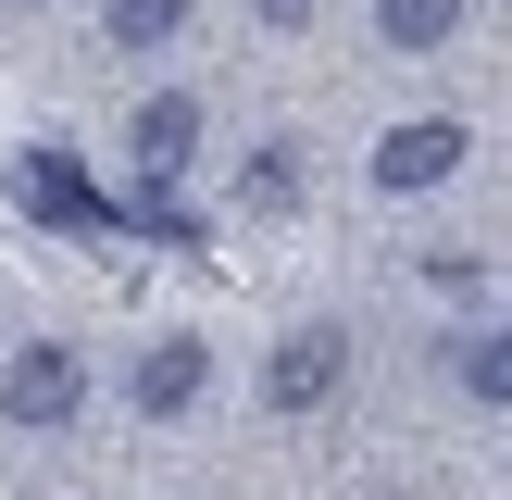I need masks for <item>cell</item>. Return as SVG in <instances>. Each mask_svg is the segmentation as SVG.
I'll use <instances>...</instances> for the list:
<instances>
[{
	"mask_svg": "<svg viewBox=\"0 0 512 500\" xmlns=\"http://www.w3.org/2000/svg\"><path fill=\"white\" fill-rule=\"evenodd\" d=\"M13 200H25L38 225H75V238H113V188H88V163H75L63 138L13 150Z\"/></svg>",
	"mask_w": 512,
	"mask_h": 500,
	"instance_id": "obj_1",
	"label": "cell"
},
{
	"mask_svg": "<svg viewBox=\"0 0 512 500\" xmlns=\"http://www.w3.org/2000/svg\"><path fill=\"white\" fill-rule=\"evenodd\" d=\"M463 150H475V125L463 113H413V125H388V138H375V188H450V175H463Z\"/></svg>",
	"mask_w": 512,
	"mask_h": 500,
	"instance_id": "obj_2",
	"label": "cell"
},
{
	"mask_svg": "<svg viewBox=\"0 0 512 500\" xmlns=\"http://www.w3.org/2000/svg\"><path fill=\"white\" fill-rule=\"evenodd\" d=\"M75 400H88V363H75L63 338H25L13 363H0V413L13 425H63Z\"/></svg>",
	"mask_w": 512,
	"mask_h": 500,
	"instance_id": "obj_3",
	"label": "cell"
},
{
	"mask_svg": "<svg viewBox=\"0 0 512 500\" xmlns=\"http://www.w3.org/2000/svg\"><path fill=\"white\" fill-rule=\"evenodd\" d=\"M338 375H350V338H338V325H300V338L263 363V400H275V413H325Z\"/></svg>",
	"mask_w": 512,
	"mask_h": 500,
	"instance_id": "obj_4",
	"label": "cell"
},
{
	"mask_svg": "<svg viewBox=\"0 0 512 500\" xmlns=\"http://www.w3.org/2000/svg\"><path fill=\"white\" fill-rule=\"evenodd\" d=\"M125 150H138V175H150V188H175V175L200 163V100H188V88H163V100L138 113V138H125Z\"/></svg>",
	"mask_w": 512,
	"mask_h": 500,
	"instance_id": "obj_5",
	"label": "cell"
},
{
	"mask_svg": "<svg viewBox=\"0 0 512 500\" xmlns=\"http://www.w3.org/2000/svg\"><path fill=\"white\" fill-rule=\"evenodd\" d=\"M200 375H213V350H200V338H150V363H138V413H188Z\"/></svg>",
	"mask_w": 512,
	"mask_h": 500,
	"instance_id": "obj_6",
	"label": "cell"
},
{
	"mask_svg": "<svg viewBox=\"0 0 512 500\" xmlns=\"http://www.w3.org/2000/svg\"><path fill=\"white\" fill-rule=\"evenodd\" d=\"M375 38L388 50H450L463 38V0H375Z\"/></svg>",
	"mask_w": 512,
	"mask_h": 500,
	"instance_id": "obj_7",
	"label": "cell"
},
{
	"mask_svg": "<svg viewBox=\"0 0 512 500\" xmlns=\"http://www.w3.org/2000/svg\"><path fill=\"white\" fill-rule=\"evenodd\" d=\"M188 25V0H113V50H163Z\"/></svg>",
	"mask_w": 512,
	"mask_h": 500,
	"instance_id": "obj_8",
	"label": "cell"
},
{
	"mask_svg": "<svg viewBox=\"0 0 512 500\" xmlns=\"http://www.w3.org/2000/svg\"><path fill=\"white\" fill-rule=\"evenodd\" d=\"M463 388L475 400H512V338H463Z\"/></svg>",
	"mask_w": 512,
	"mask_h": 500,
	"instance_id": "obj_9",
	"label": "cell"
},
{
	"mask_svg": "<svg viewBox=\"0 0 512 500\" xmlns=\"http://www.w3.org/2000/svg\"><path fill=\"white\" fill-rule=\"evenodd\" d=\"M250 200H300V150L263 138V163H250Z\"/></svg>",
	"mask_w": 512,
	"mask_h": 500,
	"instance_id": "obj_10",
	"label": "cell"
},
{
	"mask_svg": "<svg viewBox=\"0 0 512 500\" xmlns=\"http://www.w3.org/2000/svg\"><path fill=\"white\" fill-rule=\"evenodd\" d=\"M250 13H263V25H313V0H250Z\"/></svg>",
	"mask_w": 512,
	"mask_h": 500,
	"instance_id": "obj_11",
	"label": "cell"
}]
</instances>
